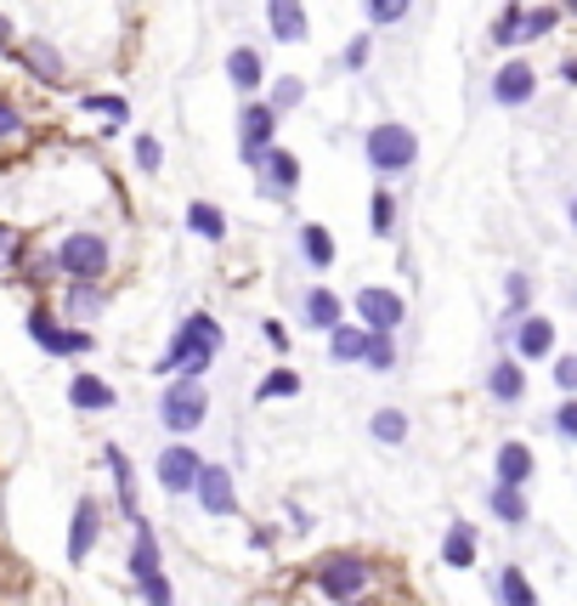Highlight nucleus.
Returning <instances> with one entry per match:
<instances>
[{
	"mask_svg": "<svg viewBox=\"0 0 577 606\" xmlns=\"http://www.w3.org/2000/svg\"><path fill=\"white\" fill-rule=\"evenodd\" d=\"M221 341H227V334H221V323L210 312L182 318L176 334H170V346H164V357H159V375L164 380H204V368L216 363Z\"/></svg>",
	"mask_w": 577,
	"mask_h": 606,
	"instance_id": "obj_1",
	"label": "nucleus"
},
{
	"mask_svg": "<svg viewBox=\"0 0 577 606\" xmlns=\"http://www.w3.org/2000/svg\"><path fill=\"white\" fill-rule=\"evenodd\" d=\"M368 584H373V572L357 550H334L318 561V595H328L334 606H362Z\"/></svg>",
	"mask_w": 577,
	"mask_h": 606,
	"instance_id": "obj_2",
	"label": "nucleus"
},
{
	"mask_svg": "<svg viewBox=\"0 0 577 606\" xmlns=\"http://www.w3.org/2000/svg\"><path fill=\"white\" fill-rule=\"evenodd\" d=\"M51 266L68 284H102V273H108V239L102 232H68L51 255Z\"/></svg>",
	"mask_w": 577,
	"mask_h": 606,
	"instance_id": "obj_3",
	"label": "nucleus"
},
{
	"mask_svg": "<svg viewBox=\"0 0 577 606\" xmlns=\"http://www.w3.org/2000/svg\"><path fill=\"white\" fill-rule=\"evenodd\" d=\"M362 153H368V164H373L380 176H402V171H414V159H419V137H414L407 125L385 119V125H373V130H368Z\"/></svg>",
	"mask_w": 577,
	"mask_h": 606,
	"instance_id": "obj_4",
	"label": "nucleus"
},
{
	"mask_svg": "<svg viewBox=\"0 0 577 606\" xmlns=\"http://www.w3.org/2000/svg\"><path fill=\"white\" fill-rule=\"evenodd\" d=\"M204 414H210V391H204V380H170L164 397H159V425L170 436H187L204 425Z\"/></svg>",
	"mask_w": 577,
	"mask_h": 606,
	"instance_id": "obj_5",
	"label": "nucleus"
},
{
	"mask_svg": "<svg viewBox=\"0 0 577 606\" xmlns=\"http://www.w3.org/2000/svg\"><path fill=\"white\" fill-rule=\"evenodd\" d=\"M28 341L41 346V352H51V357H91V352H96V334H91V329L62 323V318H51L46 307L28 312Z\"/></svg>",
	"mask_w": 577,
	"mask_h": 606,
	"instance_id": "obj_6",
	"label": "nucleus"
},
{
	"mask_svg": "<svg viewBox=\"0 0 577 606\" xmlns=\"http://www.w3.org/2000/svg\"><path fill=\"white\" fill-rule=\"evenodd\" d=\"M402 318H407V307H402V295H396V289H385V284L357 289V323H362L368 334H396Z\"/></svg>",
	"mask_w": 577,
	"mask_h": 606,
	"instance_id": "obj_7",
	"label": "nucleus"
},
{
	"mask_svg": "<svg viewBox=\"0 0 577 606\" xmlns=\"http://www.w3.org/2000/svg\"><path fill=\"white\" fill-rule=\"evenodd\" d=\"M193 499H198L204 516H238V482H232V470L204 459L198 482H193Z\"/></svg>",
	"mask_w": 577,
	"mask_h": 606,
	"instance_id": "obj_8",
	"label": "nucleus"
},
{
	"mask_svg": "<svg viewBox=\"0 0 577 606\" xmlns=\"http://www.w3.org/2000/svg\"><path fill=\"white\" fill-rule=\"evenodd\" d=\"M153 470H159V488H164L170 499H182V493H193V482H198L204 459H198L187 443H170V448H159Z\"/></svg>",
	"mask_w": 577,
	"mask_h": 606,
	"instance_id": "obj_9",
	"label": "nucleus"
},
{
	"mask_svg": "<svg viewBox=\"0 0 577 606\" xmlns=\"http://www.w3.org/2000/svg\"><path fill=\"white\" fill-rule=\"evenodd\" d=\"M272 137H278V114H272L266 103H250L244 114H238V142H244L238 153H244V164H261Z\"/></svg>",
	"mask_w": 577,
	"mask_h": 606,
	"instance_id": "obj_10",
	"label": "nucleus"
},
{
	"mask_svg": "<svg viewBox=\"0 0 577 606\" xmlns=\"http://www.w3.org/2000/svg\"><path fill=\"white\" fill-rule=\"evenodd\" d=\"M96 538H102V499L85 493L74 504V516H68V561H85L96 550Z\"/></svg>",
	"mask_w": 577,
	"mask_h": 606,
	"instance_id": "obj_11",
	"label": "nucleus"
},
{
	"mask_svg": "<svg viewBox=\"0 0 577 606\" xmlns=\"http://www.w3.org/2000/svg\"><path fill=\"white\" fill-rule=\"evenodd\" d=\"M255 176H261V193L266 198H289L300 187V159L284 153V148H266V159L255 164Z\"/></svg>",
	"mask_w": 577,
	"mask_h": 606,
	"instance_id": "obj_12",
	"label": "nucleus"
},
{
	"mask_svg": "<svg viewBox=\"0 0 577 606\" xmlns=\"http://www.w3.org/2000/svg\"><path fill=\"white\" fill-rule=\"evenodd\" d=\"M130 584H142V579H159V538H153V527H148V516H130Z\"/></svg>",
	"mask_w": 577,
	"mask_h": 606,
	"instance_id": "obj_13",
	"label": "nucleus"
},
{
	"mask_svg": "<svg viewBox=\"0 0 577 606\" xmlns=\"http://www.w3.org/2000/svg\"><path fill=\"white\" fill-rule=\"evenodd\" d=\"M509 334H516V357H527V363H538V357L555 352V323L538 318V312L516 318V323H509Z\"/></svg>",
	"mask_w": 577,
	"mask_h": 606,
	"instance_id": "obj_14",
	"label": "nucleus"
},
{
	"mask_svg": "<svg viewBox=\"0 0 577 606\" xmlns=\"http://www.w3.org/2000/svg\"><path fill=\"white\" fill-rule=\"evenodd\" d=\"M532 91H538V75H532V62H504V69L493 75V96L504 108H521V103H532Z\"/></svg>",
	"mask_w": 577,
	"mask_h": 606,
	"instance_id": "obj_15",
	"label": "nucleus"
},
{
	"mask_svg": "<svg viewBox=\"0 0 577 606\" xmlns=\"http://www.w3.org/2000/svg\"><path fill=\"white\" fill-rule=\"evenodd\" d=\"M532 470H538V459H532L527 443H504V448L493 454V477H498V488H527V482H532Z\"/></svg>",
	"mask_w": 577,
	"mask_h": 606,
	"instance_id": "obj_16",
	"label": "nucleus"
},
{
	"mask_svg": "<svg viewBox=\"0 0 577 606\" xmlns=\"http://www.w3.org/2000/svg\"><path fill=\"white\" fill-rule=\"evenodd\" d=\"M266 23H272V41H284V46L305 41V28H312L300 0H266Z\"/></svg>",
	"mask_w": 577,
	"mask_h": 606,
	"instance_id": "obj_17",
	"label": "nucleus"
},
{
	"mask_svg": "<svg viewBox=\"0 0 577 606\" xmlns=\"http://www.w3.org/2000/svg\"><path fill=\"white\" fill-rule=\"evenodd\" d=\"M487 397L504 402V409L527 397V368H521V357H498V363L487 368Z\"/></svg>",
	"mask_w": 577,
	"mask_h": 606,
	"instance_id": "obj_18",
	"label": "nucleus"
},
{
	"mask_svg": "<svg viewBox=\"0 0 577 606\" xmlns=\"http://www.w3.org/2000/svg\"><path fill=\"white\" fill-rule=\"evenodd\" d=\"M102 459H108V470H114V493H119L125 522H130V516H142V499H136V470H130L125 448H119V443H108V448H102Z\"/></svg>",
	"mask_w": 577,
	"mask_h": 606,
	"instance_id": "obj_19",
	"label": "nucleus"
},
{
	"mask_svg": "<svg viewBox=\"0 0 577 606\" xmlns=\"http://www.w3.org/2000/svg\"><path fill=\"white\" fill-rule=\"evenodd\" d=\"M68 402H74L80 414H108L119 397H114V386H108V380H96V375H74V380H68Z\"/></svg>",
	"mask_w": 577,
	"mask_h": 606,
	"instance_id": "obj_20",
	"label": "nucleus"
},
{
	"mask_svg": "<svg viewBox=\"0 0 577 606\" xmlns=\"http://www.w3.org/2000/svg\"><path fill=\"white\" fill-rule=\"evenodd\" d=\"M305 323H312L318 334L339 329L346 323V300H339L334 289H305Z\"/></svg>",
	"mask_w": 577,
	"mask_h": 606,
	"instance_id": "obj_21",
	"label": "nucleus"
},
{
	"mask_svg": "<svg viewBox=\"0 0 577 606\" xmlns=\"http://www.w3.org/2000/svg\"><path fill=\"white\" fill-rule=\"evenodd\" d=\"M102 307H108V295H102V284H68V318L62 323H74V329H85Z\"/></svg>",
	"mask_w": 577,
	"mask_h": 606,
	"instance_id": "obj_22",
	"label": "nucleus"
},
{
	"mask_svg": "<svg viewBox=\"0 0 577 606\" xmlns=\"http://www.w3.org/2000/svg\"><path fill=\"white\" fill-rule=\"evenodd\" d=\"M362 346H368V329L362 323L328 329V363H362Z\"/></svg>",
	"mask_w": 577,
	"mask_h": 606,
	"instance_id": "obj_23",
	"label": "nucleus"
},
{
	"mask_svg": "<svg viewBox=\"0 0 577 606\" xmlns=\"http://www.w3.org/2000/svg\"><path fill=\"white\" fill-rule=\"evenodd\" d=\"M487 504H493V516H498V522H509V527H527V516H532L527 488H498V482H493Z\"/></svg>",
	"mask_w": 577,
	"mask_h": 606,
	"instance_id": "obj_24",
	"label": "nucleus"
},
{
	"mask_svg": "<svg viewBox=\"0 0 577 606\" xmlns=\"http://www.w3.org/2000/svg\"><path fill=\"white\" fill-rule=\"evenodd\" d=\"M441 561H448V567H470L475 561V527L470 522L448 527V538H441Z\"/></svg>",
	"mask_w": 577,
	"mask_h": 606,
	"instance_id": "obj_25",
	"label": "nucleus"
},
{
	"mask_svg": "<svg viewBox=\"0 0 577 606\" xmlns=\"http://www.w3.org/2000/svg\"><path fill=\"white\" fill-rule=\"evenodd\" d=\"M261 75H266V69H261V52L238 46V52L227 57V80H232L238 91H255V85H261Z\"/></svg>",
	"mask_w": 577,
	"mask_h": 606,
	"instance_id": "obj_26",
	"label": "nucleus"
},
{
	"mask_svg": "<svg viewBox=\"0 0 577 606\" xmlns=\"http://www.w3.org/2000/svg\"><path fill=\"white\" fill-rule=\"evenodd\" d=\"M300 255L312 261V266H334V239H328L323 221H305L300 227Z\"/></svg>",
	"mask_w": 577,
	"mask_h": 606,
	"instance_id": "obj_27",
	"label": "nucleus"
},
{
	"mask_svg": "<svg viewBox=\"0 0 577 606\" xmlns=\"http://www.w3.org/2000/svg\"><path fill=\"white\" fill-rule=\"evenodd\" d=\"M498 606H538L521 567H498Z\"/></svg>",
	"mask_w": 577,
	"mask_h": 606,
	"instance_id": "obj_28",
	"label": "nucleus"
},
{
	"mask_svg": "<svg viewBox=\"0 0 577 606\" xmlns=\"http://www.w3.org/2000/svg\"><path fill=\"white\" fill-rule=\"evenodd\" d=\"M368 436H373V443H385V448H402L407 443V414L402 409H380L368 420Z\"/></svg>",
	"mask_w": 577,
	"mask_h": 606,
	"instance_id": "obj_29",
	"label": "nucleus"
},
{
	"mask_svg": "<svg viewBox=\"0 0 577 606\" xmlns=\"http://www.w3.org/2000/svg\"><path fill=\"white\" fill-rule=\"evenodd\" d=\"M187 232H198V239H221L227 216L210 205V198H193V205H187Z\"/></svg>",
	"mask_w": 577,
	"mask_h": 606,
	"instance_id": "obj_30",
	"label": "nucleus"
},
{
	"mask_svg": "<svg viewBox=\"0 0 577 606\" xmlns=\"http://www.w3.org/2000/svg\"><path fill=\"white\" fill-rule=\"evenodd\" d=\"M357 368L391 375V368H396V341H391V334H368V346H362V363H357Z\"/></svg>",
	"mask_w": 577,
	"mask_h": 606,
	"instance_id": "obj_31",
	"label": "nucleus"
},
{
	"mask_svg": "<svg viewBox=\"0 0 577 606\" xmlns=\"http://www.w3.org/2000/svg\"><path fill=\"white\" fill-rule=\"evenodd\" d=\"M23 57H28V69L41 75L46 85H57V80H62V57H57L46 41H28V52H23Z\"/></svg>",
	"mask_w": 577,
	"mask_h": 606,
	"instance_id": "obj_32",
	"label": "nucleus"
},
{
	"mask_svg": "<svg viewBox=\"0 0 577 606\" xmlns=\"http://www.w3.org/2000/svg\"><path fill=\"white\" fill-rule=\"evenodd\" d=\"M300 391V375L295 368H272V375L255 386V402H278V397H295Z\"/></svg>",
	"mask_w": 577,
	"mask_h": 606,
	"instance_id": "obj_33",
	"label": "nucleus"
},
{
	"mask_svg": "<svg viewBox=\"0 0 577 606\" xmlns=\"http://www.w3.org/2000/svg\"><path fill=\"white\" fill-rule=\"evenodd\" d=\"M368 221H373V232H380V239H391V227H396V193H391V187H373Z\"/></svg>",
	"mask_w": 577,
	"mask_h": 606,
	"instance_id": "obj_34",
	"label": "nucleus"
},
{
	"mask_svg": "<svg viewBox=\"0 0 577 606\" xmlns=\"http://www.w3.org/2000/svg\"><path fill=\"white\" fill-rule=\"evenodd\" d=\"M80 108H85V114H102L108 125H125V119H130V103H125V96H108V91H102V96H80Z\"/></svg>",
	"mask_w": 577,
	"mask_h": 606,
	"instance_id": "obj_35",
	"label": "nucleus"
},
{
	"mask_svg": "<svg viewBox=\"0 0 577 606\" xmlns=\"http://www.w3.org/2000/svg\"><path fill=\"white\" fill-rule=\"evenodd\" d=\"M504 295H509V323L527 318V300H532V278L527 273H509L504 278Z\"/></svg>",
	"mask_w": 577,
	"mask_h": 606,
	"instance_id": "obj_36",
	"label": "nucleus"
},
{
	"mask_svg": "<svg viewBox=\"0 0 577 606\" xmlns=\"http://www.w3.org/2000/svg\"><path fill=\"white\" fill-rule=\"evenodd\" d=\"M300 96H305V85H300L295 75H284L278 85H272V103H266V108H272V114H289V108H300Z\"/></svg>",
	"mask_w": 577,
	"mask_h": 606,
	"instance_id": "obj_37",
	"label": "nucleus"
},
{
	"mask_svg": "<svg viewBox=\"0 0 577 606\" xmlns=\"http://www.w3.org/2000/svg\"><path fill=\"white\" fill-rule=\"evenodd\" d=\"M407 7H414V0H362L368 23H402V18H407Z\"/></svg>",
	"mask_w": 577,
	"mask_h": 606,
	"instance_id": "obj_38",
	"label": "nucleus"
},
{
	"mask_svg": "<svg viewBox=\"0 0 577 606\" xmlns=\"http://www.w3.org/2000/svg\"><path fill=\"white\" fill-rule=\"evenodd\" d=\"M23 244H28V239H23L18 227H0V273H12V266L23 261Z\"/></svg>",
	"mask_w": 577,
	"mask_h": 606,
	"instance_id": "obj_39",
	"label": "nucleus"
},
{
	"mask_svg": "<svg viewBox=\"0 0 577 606\" xmlns=\"http://www.w3.org/2000/svg\"><path fill=\"white\" fill-rule=\"evenodd\" d=\"M136 595H142L148 606H176V590H170L164 572H159V579H142V584H136Z\"/></svg>",
	"mask_w": 577,
	"mask_h": 606,
	"instance_id": "obj_40",
	"label": "nucleus"
},
{
	"mask_svg": "<svg viewBox=\"0 0 577 606\" xmlns=\"http://www.w3.org/2000/svg\"><path fill=\"white\" fill-rule=\"evenodd\" d=\"M555 436H561V443H577V397H566L555 409Z\"/></svg>",
	"mask_w": 577,
	"mask_h": 606,
	"instance_id": "obj_41",
	"label": "nucleus"
},
{
	"mask_svg": "<svg viewBox=\"0 0 577 606\" xmlns=\"http://www.w3.org/2000/svg\"><path fill=\"white\" fill-rule=\"evenodd\" d=\"M159 159H164V148H159V137H136V164L153 176L159 171Z\"/></svg>",
	"mask_w": 577,
	"mask_h": 606,
	"instance_id": "obj_42",
	"label": "nucleus"
},
{
	"mask_svg": "<svg viewBox=\"0 0 577 606\" xmlns=\"http://www.w3.org/2000/svg\"><path fill=\"white\" fill-rule=\"evenodd\" d=\"M555 28V12H527L521 18V41H538V35H550Z\"/></svg>",
	"mask_w": 577,
	"mask_h": 606,
	"instance_id": "obj_43",
	"label": "nucleus"
},
{
	"mask_svg": "<svg viewBox=\"0 0 577 606\" xmlns=\"http://www.w3.org/2000/svg\"><path fill=\"white\" fill-rule=\"evenodd\" d=\"M555 386L577 397V357H561V363H555Z\"/></svg>",
	"mask_w": 577,
	"mask_h": 606,
	"instance_id": "obj_44",
	"label": "nucleus"
},
{
	"mask_svg": "<svg viewBox=\"0 0 577 606\" xmlns=\"http://www.w3.org/2000/svg\"><path fill=\"white\" fill-rule=\"evenodd\" d=\"M368 52H373V46H368V35H357V41L346 46V69H368Z\"/></svg>",
	"mask_w": 577,
	"mask_h": 606,
	"instance_id": "obj_45",
	"label": "nucleus"
},
{
	"mask_svg": "<svg viewBox=\"0 0 577 606\" xmlns=\"http://www.w3.org/2000/svg\"><path fill=\"white\" fill-rule=\"evenodd\" d=\"M18 125H23V119H18V108L7 103V96H0V142H7V137H18Z\"/></svg>",
	"mask_w": 577,
	"mask_h": 606,
	"instance_id": "obj_46",
	"label": "nucleus"
},
{
	"mask_svg": "<svg viewBox=\"0 0 577 606\" xmlns=\"http://www.w3.org/2000/svg\"><path fill=\"white\" fill-rule=\"evenodd\" d=\"M261 334H266V341L278 346V352H289V334H284V323H278V318H266V323H261Z\"/></svg>",
	"mask_w": 577,
	"mask_h": 606,
	"instance_id": "obj_47",
	"label": "nucleus"
},
{
	"mask_svg": "<svg viewBox=\"0 0 577 606\" xmlns=\"http://www.w3.org/2000/svg\"><path fill=\"white\" fill-rule=\"evenodd\" d=\"M272 545H278V533H272V527H255V533H250V550H261V556H266Z\"/></svg>",
	"mask_w": 577,
	"mask_h": 606,
	"instance_id": "obj_48",
	"label": "nucleus"
},
{
	"mask_svg": "<svg viewBox=\"0 0 577 606\" xmlns=\"http://www.w3.org/2000/svg\"><path fill=\"white\" fill-rule=\"evenodd\" d=\"M7 41H12V23H7V18H0V46H7Z\"/></svg>",
	"mask_w": 577,
	"mask_h": 606,
	"instance_id": "obj_49",
	"label": "nucleus"
},
{
	"mask_svg": "<svg viewBox=\"0 0 577 606\" xmlns=\"http://www.w3.org/2000/svg\"><path fill=\"white\" fill-rule=\"evenodd\" d=\"M566 80H572V85H577V57H572V62H566Z\"/></svg>",
	"mask_w": 577,
	"mask_h": 606,
	"instance_id": "obj_50",
	"label": "nucleus"
},
{
	"mask_svg": "<svg viewBox=\"0 0 577 606\" xmlns=\"http://www.w3.org/2000/svg\"><path fill=\"white\" fill-rule=\"evenodd\" d=\"M572 227H577V198H572Z\"/></svg>",
	"mask_w": 577,
	"mask_h": 606,
	"instance_id": "obj_51",
	"label": "nucleus"
},
{
	"mask_svg": "<svg viewBox=\"0 0 577 606\" xmlns=\"http://www.w3.org/2000/svg\"><path fill=\"white\" fill-rule=\"evenodd\" d=\"M561 7H572V12H577V0H561Z\"/></svg>",
	"mask_w": 577,
	"mask_h": 606,
	"instance_id": "obj_52",
	"label": "nucleus"
},
{
	"mask_svg": "<svg viewBox=\"0 0 577 606\" xmlns=\"http://www.w3.org/2000/svg\"><path fill=\"white\" fill-rule=\"evenodd\" d=\"M572 300H577V295H572Z\"/></svg>",
	"mask_w": 577,
	"mask_h": 606,
	"instance_id": "obj_53",
	"label": "nucleus"
}]
</instances>
